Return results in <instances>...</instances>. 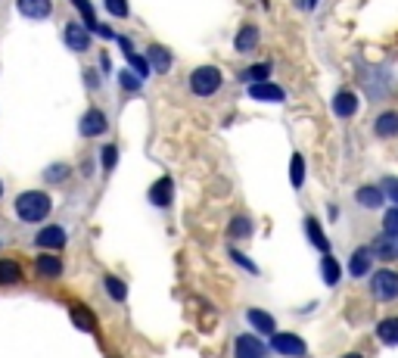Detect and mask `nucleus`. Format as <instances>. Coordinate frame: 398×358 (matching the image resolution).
Returning <instances> with one entry per match:
<instances>
[{"mask_svg": "<svg viewBox=\"0 0 398 358\" xmlns=\"http://www.w3.org/2000/svg\"><path fill=\"white\" fill-rule=\"evenodd\" d=\"M230 259H234L237 265H240V268H243V271H249V274H258V265H256V262H252V259H246V256H243V253H237V249H230Z\"/></svg>", "mask_w": 398, "mask_h": 358, "instance_id": "c9c22d12", "label": "nucleus"}, {"mask_svg": "<svg viewBox=\"0 0 398 358\" xmlns=\"http://www.w3.org/2000/svg\"><path fill=\"white\" fill-rule=\"evenodd\" d=\"M115 162H119V150H115L112 143H106V147H103V168H106V171H112V168H115Z\"/></svg>", "mask_w": 398, "mask_h": 358, "instance_id": "e433bc0d", "label": "nucleus"}, {"mask_svg": "<svg viewBox=\"0 0 398 358\" xmlns=\"http://www.w3.org/2000/svg\"><path fill=\"white\" fill-rule=\"evenodd\" d=\"M72 324H75L78 331H88V333L97 331V321H93V312H91V309H84V305H72Z\"/></svg>", "mask_w": 398, "mask_h": 358, "instance_id": "5701e85b", "label": "nucleus"}, {"mask_svg": "<svg viewBox=\"0 0 398 358\" xmlns=\"http://www.w3.org/2000/svg\"><path fill=\"white\" fill-rule=\"evenodd\" d=\"M321 277H324V284H327V286H336L339 277H343V265L333 259V256H327V253H324V262H321Z\"/></svg>", "mask_w": 398, "mask_h": 358, "instance_id": "b1692460", "label": "nucleus"}, {"mask_svg": "<svg viewBox=\"0 0 398 358\" xmlns=\"http://www.w3.org/2000/svg\"><path fill=\"white\" fill-rule=\"evenodd\" d=\"M34 268H38V274H41V277H50V281L62 274V262L56 259V256H38Z\"/></svg>", "mask_w": 398, "mask_h": 358, "instance_id": "393cba45", "label": "nucleus"}, {"mask_svg": "<svg viewBox=\"0 0 398 358\" xmlns=\"http://www.w3.org/2000/svg\"><path fill=\"white\" fill-rule=\"evenodd\" d=\"M119 47H121V53H134V47H131V41H128V38H119Z\"/></svg>", "mask_w": 398, "mask_h": 358, "instance_id": "58836bf2", "label": "nucleus"}, {"mask_svg": "<svg viewBox=\"0 0 398 358\" xmlns=\"http://www.w3.org/2000/svg\"><path fill=\"white\" fill-rule=\"evenodd\" d=\"M234 358H265V343L256 333H240L234 343Z\"/></svg>", "mask_w": 398, "mask_h": 358, "instance_id": "423d86ee", "label": "nucleus"}, {"mask_svg": "<svg viewBox=\"0 0 398 358\" xmlns=\"http://www.w3.org/2000/svg\"><path fill=\"white\" fill-rule=\"evenodd\" d=\"M380 190H383V197L386 199H392V206H398V178H383Z\"/></svg>", "mask_w": 398, "mask_h": 358, "instance_id": "f704fd0d", "label": "nucleus"}, {"mask_svg": "<svg viewBox=\"0 0 398 358\" xmlns=\"http://www.w3.org/2000/svg\"><path fill=\"white\" fill-rule=\"evenodd\" d=\"M258 38H262L258 25H243L240 32H237V41H234L237 53H249V50H256L258 47Z\"/></svg>", "mask_w": 398, "mask_h": 358, "instance_id": "f3484780", "label": "nucleus"}, {"mask_svg": "<svg viewBox=\"0 0 398 358\" xmlns=\"http://www.w3.org/2000/svg\"><path fill=\"white\" fill-rule=\"evenodd\" d=\"M373 134L376 138H398V112L389 110L373 119Z\"/></svg>", "mask_w": 398, "mask_h": 358, "instance_id": "dca6fc26", "label": "nucleus"}, {"mask_svg": "<svg viewBox=\"0 0 398 358\" xmlns=\"http://www.w3.org/2000/svg\"><path fill=\"white\" fill-rule=\"evenodd\" d=\"M34 243H38L41 249H62L69 243V234L62 231L60 225H50V227H44V231L38 234V240H34Z\"/></svg>", "mask_w": 398, "mask_h": 358, "instance_id": "9b49d317", "label": "nucleus"}, {"mask_svg": "<svg viewBox=\"0 0 398 358\" xmlns=\"http://www.w3.org/2000/svg\"><path fill=\"white\" fill-rule=\"evenodd\" d=\"M371 296L376 299V303H392V299H398V271H376V274H371Z\"/></svg>", "mask_w": 398, "mask_h": 358, "instance_id": "7ed1b4c3", "label": "nucleus"}, {"mask_svg": "<svg viewBox=\"0 0 398 358\" xmlns=\"http://www.w3.org/2000/svg\"><path fill=\"white\" fill-rule=\"evenodd\" d=\"M333 112H336L339 119H352L354 112H358V94L349 88L336 91V97H333Z\"/></svg>", "mask_w": 398, "mask_h": 358, "instance_id": "1a4fd4ad", "label": "nucleus"}, {"mask_svg": "<svg viewBox=\"0 0 398 358\" xmlns=\"http://www.w3.org/2000/svg\"><path fill=\"white\" fill-rule=\"evenodd\" d=\"M249 97L262 100V103H284L286 91L280 88V84H271V81H252L249 84Z\"/></svg>", "mask_w": 398, "mask_h": 358, "instance_id": "0eeeda50", "label": "nucleus"}, {"mask_svg": "<svg viewBox=\"0 0 398 358\" xmlns=\"http://www.w3.org/2000/svg\"><path fill=\"white\" fill-rule=\"evenodd\" d=\"M376 336H380V343H386V346H398V314L383 318L380 324H376Z\"/></svg>", "mask_w": 398, "mask_h": 358, "instance_id": "4be33fe9", "label": "nucleus"}, {"mask_svg": "<svg viewBox=\"0 0 398 358\" xmlns=\"http://www.w3.org/2000/svg\"><path fill=\"white\" fill-rule=\"evenodd\" d=\"M72 4L81 10V16H84V28H97V16H93V6H91V0H72Z\"/></svg>", "mask_w": 398, "mask_h": 358, "instance_id": "72a5a7b5", "label": "nucleus"}, {"mask_svg": "<svg viewBox=\"0 0 398 358\" xmlns=\"http://www.w3.org/2000/svg\"><path fill=\"white\" fill-rule=\"evenodd\" d=\"M383 199H386V197H383L380 184H364V187L354 190V203L364 206V209H380Z\"/></svg>", "mask_w": 398, "mask_h": 358, "instance_id": "4468645a", "label": "nucleus"}, {"mask_svg": "<svg viewBox=\"0 0 398 358\" xmlns=\"http://www.w3.org/2000/svg\"><path fill=\"white\" fill-rule=\"evenodd\" d=\"M305 4H308V6H317V0H305Z\"/></svg>", "mask_w": 398, "mask_h": 358, "instance_id": "a19ab883", "label": "nucleus"}, {"mask_svg": "<svg viewBox=\"0 0 398 358\" xmlns=\"http://www.w3.org/2000/svg\"><path fill=\"white\" fill-rule=\"evenodd\" d=\"M305 234H308V240H311V246L314 249H321V253H330V240H327V234H324V227H321V221L317 218H305Z\"/></svg>", "mask_w": 398, "mask_h": 358, "instance_id": "a211bd4d", "label": "nucleus"}, {"mask_svg": "<svg viewBox=\"0 0 398 358\" xmlns=\"http://www.w3.org/2000/svg\"><path fill=\"white\" fill-rule=\"evenodd\" d=\"M44 178H47L50 184L66 181V178H69V166H66V162H56V166H50V168L44 171Z\"/></svg>", "mask_w": 398, "mask_h": 358, "instance_id": "2f4dec72", "label": "nucleus"}, {"mask_svg": "<svg viewBox=\"0 0 398 358\" xmlns=\"http://www.w3.org/2000/svg\"><path fill=\"white\" fill-rule=\"evenodd\" d=\"M66 44H69V50H75V53H84V50L91 47V32L78 22H69L66 25Z\"/></svg>", "mask_w": 398, "mask_h": 358, "instance_id": "f8f14e48", "label": "nucleus"}, {"mask_svg": "<svg viewBox=\"0 0 398 358\" xmlns=\"http://www.w3.org/2000/svg\"><path fill=\"white\" fill-rule=\"evenodd\" d=\"M128 66L134 69L137 78H147L150 75V62H147V56H140V53H128Z\"/></svg>", "mask_w": 398, "mask_h": 358, "instance_id": "c756f323", "label": "nucleus"}, {"mask_svg": "<svg viewBox=\"0 0 398 358\" xmlns=\"http://www.w3.org/2000/svg\"><path fill=\"white\" fill-rule=\"evenodd\" d=\"M371 256H376V259H383V262L398 259V237H389V234H380V237H373Z\"/></svg>", "mask_w": 398, "mask_h": 358, "instance_id": "9d476101", "label": "nucleus"}, {"mask_svg": "<svg viewBox=\"0 0 398 358\" xmlns=\"http://www.w3.org/2000/svg\"><path fill=\"white\" fill-rule=\"evenodd\" d=\"M16 10L25 19H47L53 13V4L50 0H16Z\"/></svg>", "mask_w": 398, "mask_h": 358, "instance_id": "ddd939ff", "label": "nucleus"}, {"mask_svg": "<svg viewBox=\"0 0 398 358\" xmlns=\"http://www.w3.org/2000/svg\"><path fill=\"white\" fill-rule=\"evenodd\" d=\"M371 268H373L371 249H367V246L354 249V256H352V262H349V274L352 277H367V274H371Z\"/></svg>", "mask_w": 398, "mask_h": 358, "instance_id": "2eb2a0df", "label": "nucleus"}, {"mask_svg": "<svg viewBox=\"0 0 398 358\" xmlns=\"http://www.w3.org/2000/svg\"><path fill=\"white\" fill-rule=\"evenodd\" d=\"M267 346H271L277 355H286V358H302V355L308 352V346H305V340H302V336L280 333V331L271 333V343H267Z\"/></svg>", "mask_w": 398, "mask_h": 358, "instance_id": "20e7f679", "label": "nucleus"}, {"mask_svg": "<svg viewBox=\"0 0 398 358\" xmlns=\"http://www.w3.org/2000/svg\"><path fill=\"white\" fill-rule=\"evenodd\" d=\"M221 72L215 69V66H199V69H193L190 72V94H197V97H212V94H218V88H221Z\"/></svg>", "mask_w": 398, "mask_h": 358, "instance_id": "f03ea898", "label": "nucleus"}, {"mask_svg": "<svg viewBox=\"0 0 398 358\" xmlns=\"http://www.w3.org/2000/svg\"><path fill=\"white\" fill-rule=\"evenodd\" d=\"M119 84H121L125 91H140V78H137L134 72H121V75H119Z\"/></svg>", "mask_w": 398, "mask_h": 358, "instance_id": "4c0bfd02", "label": "nucleus"}, {"mask_svg": "<svg viewBox=\"0 0 398 358\" xmlns=\"http://www.w3.org/2000/svg\"><path fill=\"white\" fill-rule=\"evenodd\" d=\"M147 62H150V69H156V72H168L171 69V53L165 50L162 44H150L147 47Z\"/></svg>", "mask_w": 398, "mask_h": 358, "instance_id": "6ab92c4d", "label": "nucleus"}, {"mask_svg": "<svg viewBox=\"0 0 398 358\" xmlns=\"http://www.w3.org/2000/svg\"><path fill=\"white\" fill-rule=\"evenodd\" d=\"M343 358H364V355H358V352H349V355H343Z\"/></svg>", "mask_w": 398, "mask_h": 358, "instance_id": "ea45409f", "label": "nucleus"}, {"mask_svg": "<svg viewBox=\"0 0 398 358\" xmlns=\"http://www.w3.org/2000/svg\"><path fill=\"white\" fill-rule=\"evenodd\" d=\"M246 318H249V324L256 327L258 333H274V331H277V321H274V314H267L265 309H249V312H246Z\"/></svg>", "mask_w": 398, "mask_h": 358, "instance_id": "aec40b11", "label": "nucleus"}, {"mask_svg": "<svg viewBox=\"0 0 398 358\" xmlns=\"http://www.w3.org/2000/svg\"><path fill=\"white\" fill-rule=\"evenodd\" d=\"M50 209H53V203H50V197L44 190H25L16 197V215H19V221H28V225L44 221Z\"/></svg>", "mask_w": 398, "mask_h": 358, "instance_id": "f257e3e1", "label": "nucleus"}, {"mask_svg": "<svg viewBox=\"0 0 398 358\" xmlns=\"http://www.w3.org/2000/svg\"><path fill=\"white\" fill-rule=\"evenodd\" d=\"M103 286H106V293H110V299H115V303H125L128 299V286H125V281H119V277L106 274Z\"/></svg>", "mask_w": 398, "mask_h": 358, "instance_id": "cd10ccee", "label": "nucleus"}, {"mask_svg": "<svg viewBox=\"0 0 398 358\" xmlns=\"http://www.w3.org/2000/svg\"><path fill=\"white\" fill-rule=\"evenodd\" d=\"M0 193H4V184H0Z\"/></svg>", "mask_w": 398, "mask_h": 358, "instance_id": "79ce46f5", "label": "nucleus"}, {"mask_svg": "<svg viewBox=\"0 0 398 358\" xmlns=\"http://www.w3.org/2000/svg\"><path fill=\"white\" fill-rule=\"evenodd\" d=\"M252 231H256V227H252V218H249V215H234V218H230V225H227V237H230V240L252 237Z\"/></svg>", "mask_w": 398, "mask_h": 358, "instance_id": "412c9836", "label": "nucleus"}, {"mask_svg": "<svg viewBox=\"0 0 398 358\" xmlns=\"http://www.w3.org/2000/svg\"><path fill=\"white\" fill-rule=\"evenodd\" d=\"M171 199H175V181L165 175V178H159L153 187H150V203L159 206V209H168Z\"/></svg>", "mask_w": 398, "mask_h": 358, "instance_id": "6e6552de", "label": "nucleus"}, {"mask_svg": "<svg viewBox=\"0 0 398 358\" xmlns=\"http://www.w3.org/2000/svg\"><path fill=\"white\" fill-rule=\"evenodd\" d=\"M16 281H22V268H19V262L0 259V286H10Z\"/></svg>", "mask_w": 398, "mask_h": 358, "instance_id": "a878e982", "label": "nucleus"}, {"mask_svg": "<svg viewBox=\"0 0 398 358\" xmlns=\"http://www.w3.org/2000/svg\"><path fill=\"white\" fill-rule=\"evenodd\" d=\"M289 184L296 190H302V184H305V159L299 153H293V159H289Z\"/></svg>", "mask_w": 398, "mask_h": 358, "instance_id": "bb28decb", "label": "nucleus"}, {"mask_svg": "<svg viewBox=\"0 0 398 358\" xmlns=\"http://www.w3.org/2000/svg\"><path fill=\"white\" fill-rule=\"evenodd\" d=\"M106 10H110V16L115 19H128V13H131V6H128V0H103Z\"/></svg>", "mask_w": 398, "mask_h": 358, "instance_id": "473e14b6", "label": "nucleus"}, {"mask_svg": "<svg viewBox=\"0 0 398 358\" xmlns=\"http://www.w3.org/2000/svg\"><path fill=\"white\" fill-rule=\"evenodd\" d=\"M267 75H271V66L267 62H256V66H249L243 72V81L252 84V81H267Z\"/></svg>", "mask_w": 398, "mask_h": 358, "instance_id": "c85d7f7f", "label": "nucleus"}, {"mask_svg": "<svg viewBox=\"0 0 398 358\" xmlns=\"http://www.w3.org/2000/svg\"><path fill=\"white\" fill-rule=\"evenodd\" d=\"M81 138H100V134L110 131V119H106L103 110H88L81 116V125H78Z\"/></svg>", "mask_w": 398, "mask_h": 358, "instance_id": "39448f33", "label": "nucleus"}, {"mask_svg": "<svg viewBox=\"0 0 398 358\" xmlns=\"http://www.w3.org/2000/svg\"><path fill=\"white\" fill-rule=\"evenodd\" d=\"M383 234H389V237H398V206H392V209L383 215Z\"/></svg>", "mask_w": 398, "mask_h": 358, "instance_id": "7c9ffc66", "label": "nucleus"}]
</instances>
